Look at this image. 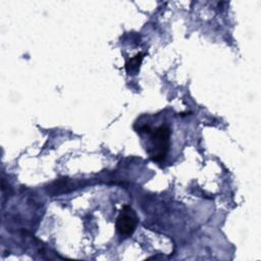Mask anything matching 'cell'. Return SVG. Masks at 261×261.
Wrapping results in <instances>:
<instances>
[{"mask_svg":"<svg viewBox=\"0 0 261 261\" xmlns=\"http://www.w3.org/2000/svg\"><path fill=\"white\" fill-rule=\"evenodd\" d=\"M143 56L144 54L140 53V54H137L135 57H133L132 59H129L126 64H125V68H126V71L128 73L130 72H134V71H137L140 67V64H141V61L143 59Z\"/></svg>","mask_w":261,"mask_h":261,"instance_id":"3","label":"cell"},{"mask_svg":"<svg viewBox=\"0 0 261 261\" xmlns=\"http://www.w3.org/2000/svg\"><path fill=\"white\" fill-rule=\"evenodd\" d=\"M137 218L134 214L122 212L116 218V229L122 236H130L137 227Z\"/></svg>","mask_w":261,"mask_h":261,"instance_id":"2","label":"cell"},{"mask_svg":"<svg viewBox=\"0 0 261 261\" xmlns=\"http://www.w3.org/2000/svg\"><path fill=\"white\" fill-rule=\"evenodd\" d=\"M169 135L170 129L167 125H160L154 130L152 139L154 143V148L156 147V151L151 155L152 160L161 161L162 159H164L168 151Z\"/></svg>","mask_w":261,"mask_h":261,"instance_id":"1","label":"cell"}]
</instances>
